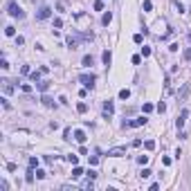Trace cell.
Wrapping results in <instances>:
<instances>
[{
    "label": "cell",
    "mask_w": 191,
    "mask_h": 191,
    "mask_svg": "<svg viewBox=\"0 0 191 191\" xmlns=\"http://www.w3.org/2000/svg\"><path fill=\"white\" fill-rule=\"evenodd\" d=\"M7 14H9V16H14V18H25V11L18 7L14 0H9V2H7Z\"/></svg>",
    "instance_id": "cell-1"
},
{
    "label": "cell",
    "mask_w": 191,
    "mask_h": 191,
    "mask_svg": "<svg viewBox=\"0 0 191 191\" xmlns=\"http://www.w3.org/2000/svg\"><path fill=\"white\" fill-rule=\"evenodd\" d=\"M79 81H81V83H83V88H88V90H92V88H95V74H81V77H79Z\"/></svg>",
    "instance_id": "cell-2"
},
{
    "label": "cell",
    "mask_w": 191,
    "mask_h": 191,
    "mask_svg": "<svg viewBox=\"0 0 191 191\" xmlns=\"http://www.w3.org/2000/svg\"><path fill=\"white\" fill-rule=\"evenodd\" d=\"M146 122H148L146 117H137V119H130V122H124L122 126H124V128H139V126H144Z\"/></svg>",
    "instance_id": "cell-3"
},
{
    "label": "cell",
    "mask_w": 191,
    "mask_h": 191,
    "mask_svg": "<svg viewBox=\"0 0 191 191\" xmlns=\"http://www.w3.org/2000/svg\"><path fill=\"white\" fill-rule=\"evenodd\" d=\"M187 117H189V110H187V108H182V110H180V115H178V119H175V126H178L180 130H182L184 122H187Z\"/></svg>",
    "instance_id": "cell-4"
},
{
    "label": "cell",
    "mask_w": 191,
    "mask_h": 191,
    "mask_svg": "<svg viewBox=\"0 0 191 191\" xmlns=\"http://www.w3.org/2000/svg\"><path fill=\"white\" fill-rule=\"evenodd\" d=\"M52 16V9L47 7V5H43V7L38 9V14H36V18H38V20H45V18H50Z\"/></svg>",
    "instance_id": "cell-5"
},
{
    "label": "cell",
    "mask_w": 191,
    "mask_h": 191,
    "mask_svg": "<svg viewBox=\"0 0 191 191\" xmlns=\"http://www.w3.org/2000/svg\"><path fill=\"white\" fill-rule=\"evenodd\" d=\"M122 155H126V148H122V146L108 148V157H122Z\"/></svg>",
    "instance_id": "cell-6"
},
{
    "label": "cell",
    "mask_w": 191,
    "mask_h": 191,
    "mask_svg": "<svg viewBox=\"0 0 191 191\" xmlns=\"http://www.w3.org/2000/svg\"><path fill=\"white\" fill-rule=\"evenodd\" d=\"M113 113H115V104L110 101V99H106V101H104V115H106V117H110Z\"/></svg>",
    "instance_id": "cell-7"
},
{
    "label": "cell",
    "mask_w": 191,
    "mask_h": 191,
    "mask_svg": "<svg viewBox=\"0 0 191 191\" xmlns=\"http://www.w3.org/2000/svg\"><path fill=\"white\" fill-rule=\"evenodd\" d=\"M0 83H2V90H5V95H11V92H14V90H16V88L11 86V81H7V79H2V81H0Z\"/></svg>",
    "instance_id": "cell-8"
},
{
    "label": "cell",
    "mask_w": 191,
    "mask_h": 191,
    "mask_svg": "<svg viewBox=\"0 0 191 191\" xmlns=\"http://www.w3.org/2000/svg\"><path fill=\"white\" fill-rule=\"evenodd\" d=\"M101 61H104V65H110V61H113V52H110V50H104Z\"/></svg>",
    "instance_id": "cell-9"
},
{
    "label": "cell",
    "mask_w": 191,
    "mask_h": 191,
    "mask_svg": "<svg viewBox=\"0 0 191 191\" xmlns=\"http://www.w3.org/2000/svg\"><path fill=\"white\" fill-rule=\"evenodd\" d=\"M68 45H70V50H77L79 47V36H68Z\"/></svg>",
    "instance_id": "cell-10"
},
{
    "label": "cell",
    "mask_w": 191,
    "mask_h": 191,
    "mask_svg": "<svg viewBox=\"0 0 191 191\" xmlns=\"http://www.w3.org/2000/svg\"><path fill=\"white\" fill-rule=\"evenodd\" d=\"M74 139H77L79 144H83V142H86V133H83V130H74Z\"/></svg>",
    "instance_id": "cell-11"
},
{
    "label": "cell",
    "mask_w": 191,
    "mask_h": 191,
    "mask_svg": "<svg viewBox=\"0 0 191 191\" xmlns=\"http://www.w3.org/2000/svg\"><path fill=\"white\" fill-rule=\"evenodd\" d=\"M110 20H113V14H110V11H106L104 16H101V25L108 27V25H110Z\"/></svg>",
    "instance_id": "cell-12"
},
{
    "label": "cell",
    "mask_w": 191,
    "mask_h": 191,
    "mask_svg": "<svg viewBox=\"0 0 191 191\" xmlns=\"http://www.w3.org/2000/svg\"><path fill=\"white\" fill-rule=\"evenodd\" d=\"M41 101H43V106H47V108H52V106H54V99H50L47 95L41 97Z\"/></svg>",
    "instance_id": "cell-13"
},
{
    "label": "cell",
    "mask_w": 191,
    "mask_h": 191,
    "mask_svg": "<svg viewBox=\"0 0 191 191\" xmlns=\"http://www.w3.org/2000/svg\"><path fill=\"white\" fill-rule=\"evenodd\" d=\"M25 182H27V184L34 182V169H32V166H29V171H27V175H25Z\"/></svg>",
    "instance_id": "cell-14"
},
{
    "label": "cell",
    "mask_w": 191,
    "mask_h": 191,
    "mask_svg": "<svg viewBox=\"0 0 191 191\" xmlns=\"http://www.w3.org/2000/svg\"><path fill=\"white\" fill-rule=\"evenodd\" d=\"M38 90H41V92H47V88H50V81H38Z\"/></svg>",
    "instance_id": "cell-15"
},
{
    "label": "cell",
    "mask_w": 191,
    "mask_h": 191,
    "mask_svg": "<svg viewBox=\"0 0 191 191\" xmlns=\"http://www.w3.org/2000/svg\"><path fill=\"white\" fill-rule=\"evenodd\" d=\"M83 65H86V68H90V65H92V63H95V59H92V56H90V54H86V56H83Z\"/></svg>",
    "instance_id": "cell-16"
},
{
    "label": "cell",
    "mask_w": 191,
    "mask_h": 191,
    "mask_svg": "<svg viewBox=\"0 0 191 191\" xmlns=\"http://www.w3.org/2000/svg\"><path fill=\"white\" fill-rule=\"evenodd\" d=\"M184 61H191V34H189V47L184 50Z\"/></svg>",
    "instance_id": "cell-17"
},
{
    "label": "cell",
    "mask_w": 191,
    "mask_h": 191,
    "mask_svg": "<svg viewBox=\"0 0 191 191\" xmlns=\"http://www.w3.org/2000/svg\"><path fill=\"white\" fill-rule=\"evenodd\" d=\"M173 7L178 9V14H184V5L180 2V0H173Z\"/></svg>",
    "instance_id": "cell-18"
},
{
    "label": "cell",
    "mask_w": 191,
    "mask_h": 191,
    "mask_svg": "<svg viewBox=\"0 0 191 191\" xmlns=\"http://www.w3.org/2000/svg\"><path fill=\"white\" fill-rule=\"evenodd\" d=\"M79 175H83V169L74 164V169H72V178H79Z\"/></svg>",
    "instance_id": "cell-19"
},
{
    "label": "cell",
    "mask_w": 191,
    "mask_h": 191,
    "mask_svg": "<svg viewBox=\"0 0 191 191\" xmlns=\"http://www.w3.org/2000/svg\"><path fill=\"white\" fill-rule=\"evenodd\" d=\"M41 74H43V72H29V77H32V81H34V83H38V81H41Z\"/></svg>",
    "instance_id": "cell-20"
},
{
    "label": "cell",
    "mask_w": 191,
    "mask_h": 191,
    "mask_svg": "<svg viewBox=\"0 0 191 191\" xmlns=\"http://www.w3.org/2000/svg\"><path fill=\"white\" fill-rule=\"evenodd\" d=\"M144 148H146V151H153V148H155V142H153V139H146V142H144Z\"/></svg>",
    "instance_id": "cell-21"
},
{
    "label": "cell",
    "mask_w": 191,
    "mask_h": 191,
    "mask_svg": "<svg viewBox=\"0 0 191 191\" xmlns=\"http://www.w3.org/2000/svg\"><path fill=\"white\" fill-rule=\"evenodd\" d=\"M90 164H99V148H95V155L90 157Z\"/></svg>",
    "instance_id": "cell-22"
},
{
    "label": "cell",
    "mask_w": 191,
    "mask_h": 191,
    "mask_svg": "<svg viewBox=\"0 0 191 191\" xmlns=\"http://www.w3.org/2000/svg\"><path fill=\"white\" fill-rule=\"evenodd\" d=\"M128 97H130V90H128V88L119 90V99H128Z\"/></svg>",
    "instance_id": "cell-23"
},
{
    "label": "cell",
    "mask_w": 191,
    "mask_h": 191,
    "mask_svg": "<svg viewBox=\"0 0 191 191\" xmlns=\"http://www.w3.org/2000/svg\"><path fill=\"white\" fill-rule=\"evenodd\" d=\"M142 9H144V11H151V9H153V2H151V0H144Z\"/></svg>",
    "instance_id": "cell-24"
},
{
    "label": "cell",
    "mask_w": 191,
    "mask_h": 191,
    "mask_svg": "<svg viewBox=\"0 0 191 191\" xmlns=\"http://www.w3.org/2000/svg\"><path fill=\"white\" fill-rule=\"evenodd\" d=\"M68 162H70V164H77V162H79V155L70 153V155H68Z\"/></svg>",
    "instance_id": "cell-25"
},
{
    "label": "cell",
    "mask_w": 191,
    "mask_h": 191,
    "mask_svg": "<svg viewBox=\"0 0 191 191\" xmlns=\"http://www.w3.org/2000/svg\"><path fill=\"white\" fill-rule=\"evenodd\" d=\"M77 110H79L81 115H83V113L88 110V104H83V101H81V104H77Z\"/></svg>",
    "instance_id": "cell-26"
},
{
    "label": "cell",
    "mask_w": 191,
    "mask_h": 191,
    "mask_svg": "<svg viewBox=\"0 0 191 191\" xmlns=\"http://www.w3.org/2000/svg\"><path fill=\"white\" fill-rule=\"evenodd\" d=\"M5 34H7V36H16V29L9 25V27H5Z\"/></svg>",
    "instance_id": "cell-27"
},
{
    "label": "cell",
    "mask_w": 191,
    "mask_h": 191,
    "mask_svg": "<svg viewBox=\"0 0 191 191\" xmlns=\"http://www.w3.org/2000/svg\"><path fill=\"white\" fill-rule=\"evenodd\" d=\"M83 189H95V182H92V178H90V180H88V182H83Z\"/></svg>",
    "instance_id": "cell-28"
},
{
    "label": "cell",
    "mask_w": 191,
    "mask_h": 191,
    "mask_svg": "<svg viewBox=\"0 0 191 191\" xmlns=\"http://www.w3.org/2000/svg\"><path fill=\"white\" fill-rule=\"evenodd\" d=\"M142 110H144V113H153V104H144Z\"/></svg>",
    "instance_id": "cell-29"
},
{
    "label": "cell",
    "mask_w": 191,
    "mask_h": 191,
    "mask_svg": "<svg viewBox=\"0 0 191 191\" xmlns=\"http://www.w3.org/2000/svg\"><path fill=\"white\" fill-rule=\"evenodd\" d=\"M187 95H189V86H184V88H182V92H180V101H182Z\"/></svg>",
    "instance_id": "cell-30"
},
{
    "label": "cell",
    "mask_w": 191,
    "mask_h": 191,
    "mask_svg": "<svg viewBox=\"0 0 191 191\" xmlns=\"http://www.w3.org/2000/svg\"><path fill=\"white\" fill-rule=\"evenodd\" d=\"M92 7H95L97 11H101V9H104V2H101V0H97V2H95V5H92Z\"/></svg>",
    "instance_id": "cell-31"
},
{
    "label": "cell",
    "mask_w": 191,
    "mask_h": 191,
    "mask_svg": "<svg viewBox=\"0 0 191 191\" xmlns=\"http://www.w3.org/2000/svg\"><path fill=\"white\" fill-rule=\"evenodd\" d=\"M36 178H38V180H43V178H45V171H43V169H36Z\"/></svg>",
    "instance_id": "cell-32"
},
{
    "label": "cell",
    "mask_w": 191,
    "mask_h": 191,
    "mask_svg": "<svg viewBox=\"0 0 191 191\" xmlns=\"http://www.w3.org/2000/svg\"><path fill=\"white\" fill-rule=\"evenodd\" d=\"M137 162H139V164H146V162H148V155H139Z\"/></svg>",
    "instance_id": "cell-33"
},
{
    "label": "cell",
    "mask_w": 191,
    "mask_h": 191,
    "mask_svg": "<svg viewBox=\"0 0 191 191\" xmlns=\"http://www.w3.org/2000/svg\"><path fill=\"white\" fill-rule=\"evenodd\" d=\"M29 166H32V169H36V166H38V157H32V160H29Z\"/></svg>",
    "instance_id": "cell-34"
},
{
    "label": "cell",
    "mask_w": 191,
    "mask_h": 191,
    "mask_svg": "<svg viewBox=\"0 0 191 191\" xmlns=\"http://www.w3.org/2000/svg\"><path fill=\"white\" fill-rule=\"evenodd\" d=\"M63 137H65V139H72V128H65V133H63Z\"/></svg>",
    "instance_id": "cell-35"
},
{
    "label": "cell",
    "mask_w": 191,
    "mask_h": 191,
    "mask_svg": "<svg viewBox=\"0 0 191 191\" xmlns=\"http://www.w3.org/2000/svg\"><path fill=\"white\" fill-rule=\"evenodd\" d=\"M0 101H2V106H5V108H11V104H9V99H7V97H2Z\"/></svg>",
    "instance_id": "cell-36"
},
{
    "label": "cell",
    "mask_w": 191,
    "mask_h": 191,
    "mask_svg": "<svg viewBox=\"0 0 191 191\" xmlns=\"http://www.w3.org/2000/svg\"><path fill=\"white\" fill-rule=\"evenodd\" d=\"M20 88H23V92H32V86H29V83H23Z\"/></svg>",
    "instance_id": "cell-37"
},
{
    "label": "cell",
    "mask_w": 191,
    "mask_h": 191,
    "mask_svg": "<svg viewBox=\"0 0 191 191\" xmlns=\"http://www.w3.org/2000/svg\"><path fill=\"white\" fill-rule=\"evenodd\" d=\"M151 173H153L151 169H144V171H142V173H139V175H142V178H148V175H151Z\"/></svg>",
    "instance_id": "cell-38"
},
{
    "label": "cell",
    "mask_w": 191,
    "mask_h": 191,
    "mask_svg": "<svg viewBox=\"0 0 191 191\" xmlns=\"http://www.w3.org/2000/svg\"><path fill=\"white\" fill-rule=\"evenodd\" d=\"M0 68H2V70H9V61H7V59H2V63H0Z\"/></svg>",
    "instance_id": "cell-39"
},
{
    "label": "cell",
    "mask_w": 191,
    "mask_h": 191,
    "mask_svg": "<svg viewBox=\"0 0 191 191\" xmlns=\"http://www.w3.org/2000/svg\"><path fill=\"white\" fill-rule=\"evenodd\" d=\"M54 27H56V29H59V27H63V20H61V18H56V20H54Z\"/></svg>",
    "instance_id": "cell-40"
},
{
    "label": "cell",
    "mask_w": 191,
    "mask_h": 191,
    "mask_svg": "<svg viewBox=\"0 0 191 191\" xmlns=\"http://www.w3.org/2000/svg\"><path fill=\"white\" fill-rule=\"evenodd\" d=\"M142 54H144V56H151V47H142Z\"/></svg>",
    "instance_id": "cell-41"
},
{
    "label": "cell",
    "mask_w": 191,
    "mask_h": 191,
    "mask_svg": "<svg viewBox=\"0 0 191 191\" xmlns=\"http://www.w3.org/2000/svg\"><path fill=\"white\" fill-rule=\"evenodd\" d=\"M32 2H34V5H36V2H41V0H32Z\"/></svg>",
    "instance_id": "cell-42"
}]
</instances>
